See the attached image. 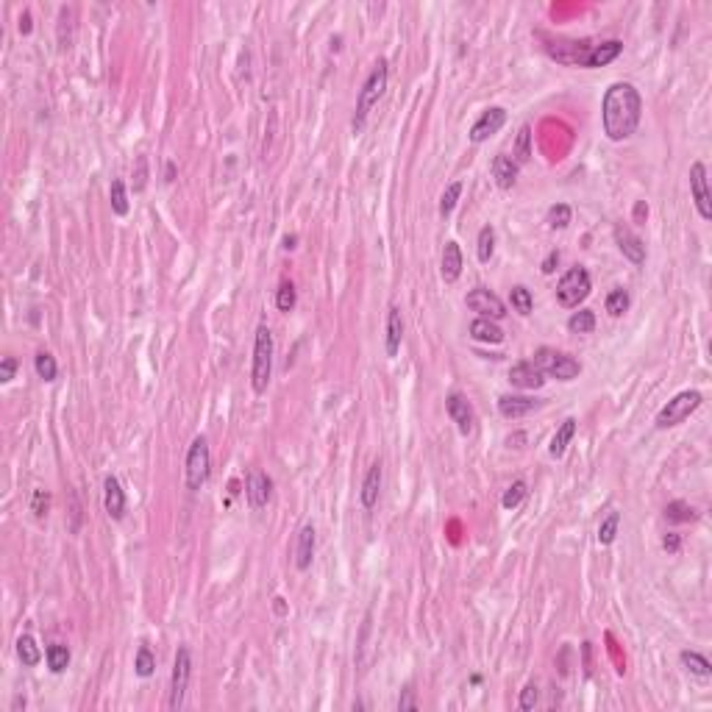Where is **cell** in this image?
Wrapping results in <instances>:
<instances>
[{
    "label": "cell",
    "mask_w": 712,
    "mask_h": 712,
    "mask_svg": "<svg viewBox=\"0 0 712 712\" xmlns=\"http://www.w3.org/2000/svg\"><path fill=\"white\" fill-rule=\"evenodd\" d=\"M537 696H540V693H537V685H534V682H529V685L520 690V702H517V707H520L523 712L534 710V704H537Z\"/></svg>",
    "instance_id": "7bdbcfd3"
},
{
    "label": "cell",
    "mask_w": 712,
    "mask_h": 712,
    "mask_svg": "<svg viewBox=\"0 0 712 712\" xmlns=\"http://www.w3.org/2000/svg\"><path fill=\"white\" fill-rule=\"evenodd\" d=\"M275 612H284V598H275Z\"/></svg>",
    "instance_id": "9f6ffc18"
},
{
    "label": "cell",
    "mask_w": 712,
    "mask_h": 712,
    "mask_svg": "<svg viewBox=\"0 0 712 712\" xmlns=\"http://www.w3.org/2000/svg\"><path fill=\"white\" fill-rule=\"evenodd\" d=\"M618 526H621V512H609L601 526H598V543L601 545H612L615 537H618Z\"/></svg>",
    "instance_id": "1f68e13d"
},
{
    "label": "cell",
    "mask_w": 712,
    "mask_h": 712,
    "mask_svg": "<svg viewBox=\"0 0 712 712\" xmlns=\"http://www.w3.org/2000/svg\"><path fill=\"white\" fill-rule=\"evenodd\" d=\"M145 181H148V159L139 156L137 159V181H134V192H142L145 190Z\"/></svg>",
    "instance_id": "f6af8a7d"
},
{
    "label": "cell",
    "mask_w": 712,
    "mask_h": 712,
    "mask_svg": "<svg viewBox=\"0 0 712 712\" xmlns=\"http://www.w3.org/2000/svg\"><path fill=\"white\" fill-rule=\"evenodd\" d=\"M20 31H22V33H31V11H22V17H20Z\"/></svg>",
    "instance_id": "816d5d0a"
},
{
    "label": "cell",
    "mask_w": 712,
    "mask_h": 712,
    "mask_svg": "<svg viewBox=\"0 0 712 712\" xmlns=\"http://www.w3.org/2000/svg\"><path fill=\"white\" fill-rule=\"evenodd\" d=\"M662 545H665V551L676 554V551H679V534H668V537L662 540Z\"/></svg>",
    "instance_id": "f907efd6"
},
{
    "label": "cell",
    "mask_w": 712,
    "mask_h": 712,
    "mask_svg": "<svg viewBox=\"0 0 712 712\" xmlns=\"http://www.w3.org/2000/svg\"><path fill=\"white\" fill-rule=\"evenodd\" d=\"M270 379H273V334L267 326H259L256 342H253V365H250L253 393H264Z\"/></svg>",
    "instance_id": "3957f363"
},
{
    "label": "cell",
    "mask_w": 712,
    "mask_h": 712,
    "mask_svg": "<svg viewBox=\"0 0 712 712\" xmlns=\"http://www.w3.org/2000/svg\"><path fill=\"white\" fill-rule=\"evenodd\" d=\"M14 373H17V359L14 356H3V362H0V381L8 384L14 379Z\"/></svg>",
    "instance_id": "bcb514c9"
},
{
    "label": "cell",
    "mask_w": 712,
    "mask_h": 712,
    "mask_svg": "<svg viewBox=\"0 0 712 712\" xmlns=\"http://www.w3.org/2000/svg\"><path fill=\"white\" fill-rule=\"evenodd\" d=\"M506 123V109H501V106H490V109H484L481 112V117L474 123V128H471V142H484V139H490L492 134H498L501 131V126Z\"/></svg>",
    "instance_id": "7c38bea8"
},
{
    "label": "cell",
    "mask_w": 712,
    "mask_h": 712,
    "mask_svg": "<svg viewBox=\"0 0 712 712\" xmlns=\"http://www.w3.org/2000/svg\"><path fill=\"white\" fill-rule=\"evenodd\" d=\"M568 328H570L573 334H590V331L596 328V315H593L590 309L573 312V315L568 317Z\"/></svg>",
    "instance_id": "f546056e"
},
{
    "label": "cell",
    "mask_w": 712,
    "mask_h": 712,
    "mask_svg": "<svg viewBox=\"0 0 712 712\" xmlns=\"http://www.w3.org/2000/svg\"><path fill=\"white\" fill-rule=\"evenodd\" d=\"M665 517L671 523H690V520H696V509L685 501H674V503L665 506Z\"/></svg>",
    "instance_id": "e575fe53"
},
{
    "label": "cell",
    "mask_w": 712,
    "mask_h": 712,
    "mask_svg": "<svg viewBox=\"0 0 712 712\" xmlns=\"http://www.w3.org/2000/svg\"><path fill=\"white\" fill-rule=\"evenodd\" d=\"M690 192L696 201V209L704 220H712V198H710V184H707V167L702 162H693L690 167Z\"/></svg>",
    "instance_id": "30bf717a"
},
{
    "label": "cell",
    "mask_w": 712,
    "mask_h": 712,
    "mask_svg": "<svg viewBox=\"0 0 712 712\" xmlns=\"http://www.w3.org/2000/svg\"><path fill=\"white\" fill-rule=\"evenodd\" d=\"M471 337H474L476 342H490V345L503 342L501 326H495V320H487V317H476L474 323H471Z\"/></svg>",
    "instance_id": "cb8c5ba5"
},
{
    "label": "cell",
    "mask_w": 712,
    "mask_h": 712,
    "mask_svg": "<svg viewBox=\"0 0 712 712\" xmlns=\"http://www.w3.org/2000/svg\"><path fill=\"white\" fill-rule=\"evenodd\" d=\"M103 506H106V515L112 520H123L126 515V492L120 487V481L114 476H106L103 481Z\"/></svg>",
    "instance_id": "5bb4252c"
},
{
    "label": "cell",
    "mask_w": 712,
    "mask_h": 712,
    "mask_svg": "<svg viewBox=\"0 0 712 712\" xmlns=\"http://www.w3.org/2000/svg\"><path fill=\"white\" fill-rule=\"evenodd\" d=\"M245 495H248L250 509H256V512L264 509L267 501H270V495H273V481H270V476L262 474V471H250L248 484H245Z\"/></svg>",
    "instance_id": "4fadbf2b"
},
{
    "label": "cell",
    "mask_w": 712,
    "mask_h": 712,
    "mask_svg": "<svg viewBox=\"0 0 712 712\" xmlns=\"http://www.w3.org/2000/svg\"><path fill=\"white\" fill-rule=\"evenodd\" d=\"M387 75H390V70H387V59H379V61L373 64L370 75L365 78L362 89H359L356 114H354V134L365 128V120H368L370 109H373V106L379 103V98L384 95V89H387Z\"/></svg>",
    "instance_id": "7a4b0ae2"
},
{
    "label": "cell",
    "mask_w": 712,
    "mask_h": 712,
    "mask_svg": "<svg viewBox=\"0 0 712 712\" xmlns=\"http://www.w3.org/2000/svg\"><path fill=\"white\" fill-rule=\"evenodd\" d=\"M381 462H373L370 465V471L365 476V481H362V506L365 509H373L376 503H379V492H381Z\"/></svg>",
    "instance_id": "7402d4cb"
},
{
    "label": "cell",
    "mask_w": 712,
    "mask_h": 712,
    "mask_svg": "<svg viewBox=\"0 0 712 712\" xmlns=\"http://www.w3.org/2000/svg\"><path fill=\"white\" fill-rule=\"evenodd\" d=\"M509 381L512 387L517 390H540L545 384V376L534 368V362H517L512 370H509Z\"/></svg>",
    "instance_id": "9a60e30c"
},
{
    "label": "cell",
    "mask_w": 712,
    "mask_h": 712,
    "mask_svg": "<svg viewBox=\"0 0 712 712\" xmlns=\"http://www.w3.org/2000/svg\"><path fill=\"white\" fill-rule=\"evenodd\" d=\"M526 492H529V487H526V481H512L509 487H506V492H503V498H501V506L503 509H515V506H520V501L526 498Z\"/></svg>",
    "instance_id": "f35d334b"
},
{
    "label": "cell",
    "mask_w": 712,
    "mask_h": 712,
    "mask_svg": "<svg viewBox=\"0 0 712 712\" xmlns=\"http://www.w3.org/2000/svg\"><path fill=\"white\" fill-rule=\"evenodd\" d=\"M646 218H649V206H646V201H637V204H635V220L643 223Z\"/></svg>",
    "instance_id": "681fc988"
},
{
    "label": "cell",
    "mask_w": 712,
    "mask_h": 712,
    "mask_svg": "<svg viewBox=\"0 0 712 712\" xmlns=\"http://www.w3.org/2000/svg\"><path fill=\"white\" fill-rule=\"evenodd\" d=\"M556 264H559V253L556 250H551L548 256H545V262H543V273L548 275V273H554L556 270Z\"/></svg>",
    "instance_id": "c3c4849f"
},
{
    "label": "cell",
    "mask_w": 712,
    "mask_h": 712,
    "mask_svg": "<svg viewBox=\"0 0 712 712\" xmlns=\"http://www.w3.org/2000/svg\"><path fill=\"white\" fill-rule=\"evenodd\" d=\"M298 303V292H295V284L292 281H281L278 289H275V306L281 312H292Z\"/></svg>",
    "instance_id": "836d02e7"
},
{
    "label": "cell",
    "mask_w": 712,
    "mask_h": 712,
    "mask_svg": "<svg viewBox=\"0 0 712 712\" xmlns=\"http://www.w3.org/2000/svg\"><path fill=\"white\" fill-rule=\"evenodd\" d=\"M315 559V526L306 523L298 531V545H295V568L298 570H309Z\"/></svg>",
    "instance_id": "d6986e66"
},
{
    "label": "cell",
    "mask_w": 712,
    "mask_h": 712,
    "mask_svg": "<svg viewBox=\"0 0 712 712\" xmlns=\"http://www.w3.org/2000/svg\"><path fill=\"white\" fill-rule=\"evenodd\" d=\"M615 242H618L621 253H623L629 262H635V264H643V262H646V245H643V239L637 237L635 232H629L626 226H618V229H615Z\"/></svg>",
    "instance_id": "ac0fdd59"
},
{
    "label": "cell",
    "mask_w": 712,
    "mask_h": 712,
    "mask_svg": "<svg viewBox=\"0 0 712 712\" xmlns=\"http://www.w3.org/2000/svg\"><path fill=\"white\" fill-rule=\"evenodd\" d=\"M517 167H520V165H517L512 156L498 153L495 162H492V179H495V184H498L501 190H512V187L517 184Z\"/></svg>",
    "instance_id": "ffe728a7"
},
{
    "label": "cell",
    "mask_w": 712,
    "mask_h": 712,
    "mask_svg": "<svg viewBox=\"0 0 712 712\" xmlns=\"http://www.w3.org/2000/svg\"><path fill=\"white\" fill-rule=\"evenodd\" d=\"M534 368L543 376H551V379H559V381H573L582 373V365L573 356H568L562 351H554V348H540L534 354Z\"/></svg>",
    "instance_id": "277c9868"
},
{
    "label": "cell",
    "mask_w": 712,
    "mask_h": 712,
    "mask_svg": "<svg viewBox=\"0 0 712 712\" xmlns=\"http://www.w3.org/2000/svg\"><path fill=\"white\" fill-rule=\"evenodd\" d=\"M47 506H50V495H47L45 490H36V492H33V501H31L33 515H36V517H45V515H47Z\"/></svg>",
    "instance_id": "ee69618b"
},
{
    "label": "cell",
    "mask_w": 712,
    "mask_h": 712,
    "mask_svg": "<svg viewBox=\"0 0 712 712\" xmlns=\"http://www.w3.org/2000/svg\"><path fill=\"white\" fill-rule=\"evenodd\" d=\"M209 471H212V451H209V440L206 437H195L190 451H187V468H184V478L187 487L192 492H198L206 481H209Z\"/></svg>",
    "instance_id": "5b68a950"
},
{
    "label": "cell",
    "mask_w": 712,
    "mask_h": 712,
    "mask_svg": "<svg viewBox=\"0 0 712 712\" xmlns=\"http://www.w3.org/2000/svg\"><path fill=\"white\" fill-rule=\"evenodd\" d=\"M540 407V401L529 398V395H501L498 398V412L506 418V421H517L529 412H534Z\"/></svg>",
    "instance_id": "e0dca14e"
},
{
    "label": "cell",
    "mask_w": 712,
    "mask_h": 712,
    "mask_svg": "<svg viewBox=\"0 0 712 712\" xmlns=\"http://www.w3.org/2000/svg\"><path fill=\"white\" fill-rule=\"evenodd\" d=\"M45 660H47V668L53 674H64L67 665H70V649L64 643H50L47 651H45Z\"/></svg>",
    "instance_id": "484cf974"
},
{
    "label": "cell",
    "mask_w": 712,
    "mask_h": 712,
    "mask_svg": "<svg viewBox=\"0 0 712 712\" xmlns=\"http://www.w3.org/2000/svg\"><path fill=\"white\" fill-rule=\"evenodd\" d=\"M682 665H685L693 676H699V679H710L712 676L710 660L702 657V654H696V651H682Z\"/></svg>",
    "instance_id": "83f0119b"
},
{
    "label": "cell",
    "mask_w": 712,
    "mask_h": 712,
    "mask_svg": "<svg viewBox=\"0 0 712 712\" xmlns=\"http://www.w3.org/2000/svg\"><path fill=\"white\" fill-rule=\"evenodd\" d=\"M398 710L401 712L418 710V702H415V690H412V688H407V690H404V696L398 699Z\"/></svg>",
    "instance_id": "7dc6e473"
},
{
    "label": "cell",
    "mask_w": 712,
    "mask_h": 712,
    "mask_svg": "<svg viewBox=\"0 0 712 712\" xmlns=\"http://www.w3.org/2000/svg\"><path fill=\"white\" fill-rule=\"evenodd\" d=\"M465 303L478 312L481 317H487V320H501L503 315H506V306H503V301L495 295V292H490L487 287H476L468 292V298H465Z\"/></svg>",
    "instance_id": "9c48e42d"
},
{
    "label": "cell",
    "mask_w": 712,
    "mask_h": 712,
    "mask_svg": "<svg viewBox=\"0 0 712 712\" xmlns=\"http://www.w3.org/2000/svg\"><path fill=\"white\" fill-rule=\"evenodd\" d=\"M165 181H176V165L173 162L165 165Z\"/></svg>",
    "instance_id": "db71d44e"
},
{
    "label": "cell",
    "mask_w": 712,
    "mask_h": 712,
    "mask_svg": "<svg viewBox=\"0 0 712 712\" xmlns=\"http://www.w3.org/2000/svg\"><path fill=\"white\" fill-rule=\"evenodd\" d=\"M587 295H590V273H587L584 267H570V270L559 278V284H556V298H559V303L568 306V309L579 306Z\"/></svg>",
    "instance_id": "ba28073f"
},
{
    "label": "cell",
    "mask_w": 712,
    "mask_h": 712,
    "mask_svg": "<svg viewBox=\"0 0 712 712\" xmlns=\"http://www.w3.org/2000/svg\"><path fill=\"white\" fill-rule=\"evenodd\" d=\"M401 340H404V320H401V312L393 306L390 315H387V334H384V351L387 356H395L401 351Z\"/></svg>",
    "instance_id": "603a6c76"
},
{
    "label": "cell",
    "mask_w": 712,
    "mask_h": 712,
    "mask_svg": "<svg viewBox=\"0 0 712 712\" xmlns=\"http://www.w3.org/2000/svg\"><path fill=\"white\" fill-rule=\"evenodd\" d=\"M33 368H36V376H39L42 381H53L56 373H59V365H56V359H53L47 351H39V354L33 356Z\"/></svg>",
    "instance_id": "4dcf8cb0"
},
{
    "label": "cell",
    "mask_w": 712,
    "mask_h": 712,
    "mask_svg": "<svg viewBox=\"0 0 712 712\" xmlns=\"http://www.w3.org/2000/svg\"><path fill=\"white\" fill-rule=\"evenodd\" d=\"M702 393L699 390H685L679 395H674L657 415V429H674L679 423H685L699 407H702Z\"/></svg>",
    "instance_id": "8992f818"
},
{
    "label": "cell",
    "mask_w": 712,
    "mask_h": 712,
    "mask_svg": "<svg viewBox=\"0 0 712 712\" xmlns=\"http://www.w3.org/2000/svg\"><path fill=\"white\" fill-rule=\"evenodd\" d=\"M623 50V42L621 39H607V42H598V45H590V53L584 59V67L593 70V67H604L609 61H615Z\"/></svg>",
    "instance_id": "2e32d148"
},
{
    "label": "cell",
    "mask_w": 712,
    "mask_h": 712,
    "mask_svg": "<svg viewBox=\"0 0 712 712\" xmlns=\"http://www.w3.org/2000/svg\"><path fill=\"white\" fill-rule=\"evenodd\" d=\"M629 303H632L629 292L618 287V289H612V292L607 295V303H604V306H607V312H609L612 317H621V315H623V312L629 309Z\"/></svg>",
    "instance_id": "74e56055"
},
{
    "label": "cell",
    "mask_w": 712,
    "mask_h": 712,
    "mask_svg": "<svg viewBox=\"0 0 712 712\" xmlns=\"http://www.w3.org/2000/svg\"><path fill=\"white\" fill-rule=\"evenodd\" d=\"M109 198H112V212L114 215H128V192H126V184L120 179L112 181V190H109Z\"/></svg>",
    "instance_id": "d6a6232c"
},
{
    "label": "cell",
    "mask_w": 712,
    "mask_h": 712,
    "mask_svg": "<svg viewBox=\"0 0 712 712\" xmlns=\"http://www.w3.org/2000/svg\"><path fill=\"white\" fill-rule=\"evenodd\" d=\"M295 242H298L295 234H287V237H284V248H287V250H292V248H295Z\"/></svg>",
    "instance_id": "11a10c76"
},
{
    "label": "cell",
    "mask_w": 712,
    "mask_h": 712,
    "mask_svg": "<svg viewBox=\"0 0 712 712\" xmlns=\"http://www.w3.org/2000/svg\"><path fill=\"white\" fill-rule=\"evenodd\" d=\"M17 657H20V662L28 665V668L39 665L42 651H39V646H36V640H33L31 635H22V637L17 640Z\"/></svg>",
    "instance_id": "4316f807"
},
{
    "label": "cell",
    "mask_w": 712,
    "mask_h": 712,
    "mask_svg": "<svg viewBox=\"0 0 712 712\" xmlns=\"http://www.w3.org/2000/svg\"><path fill=\"white\" fill-rule=\"evenodd\" d=\"M153 668H156V657H153V651H151L148 646H139L137 660H134V671H137V676L148 679V676L153 674Z\"/></svg>",
    "instance_id": "ab89813d"
},
{
    "label": "cell",
    "mask_w": 712,
    "mask_h": 712,
    "mask_svg": "<svg viewBox=\"0 0 712 712\" xmlns=\"http://www.w3.org/2000/svg\"><path fill=\"white\" fill-rule=\"evenodd\" d=\"M460 195H462V181H451V184L446 187L443 198H440V215H443V218H451V212L457 209Z\"/></svg>",
    "instance_id": "d590c367"
},
{
    "label": "cell",
    "mask_w": 712,
    "mask_h": 712,
    "mask_svg": "<svg viewBox=\"0 0 712 712\" xmlns=\"http://www.w3.org/2000/svg\"><path fill=\"white\" fill-rule=\"evenodd\" d=\"M509 301H512L515 312H520V315H531V309H534V298H531V292H529L523 284L512 287V292H509Z\"/></svg>",
    "instance_id": "8d00e7d4"
},
{
    "label": "cell",
    "mask_w": 712,
    "mask_h": 712,
    "mask_svg": "<svg viewBox=\"0 0 712 712\" xmlns=\"http://www.w3.org/2000/svg\"><path fill=\"white\" fill-rule=\"evenodd\" d=\"M576 437V421L573 418H568V421H562V426L556 429V434L551 437V446H548V454L554 457V460H559L565 451H568V446H570V440Z\"/></svg>",
    "instance_id": "d4e9b609"
},
{
    "label": "cell",
    "mask_w": 712,
    "mask_h": 712,
    "mask_svg": "<svg viewBox=\"0 0 712 712\" xmlns=\"http://www.w3.org/2000/svg\"><path fill=\"white\" fill-rule=\"evenodd\" d=\"M440 275L446 284H454L460 275H462V250L460 245L451 239L446 242V250H443V264H440Z\"/></svg>",
    "instance_id": "44dd1931"
},
{
    "label": "cell",
    "mask_w": 712,
    "mask_h": 712,
    "mask_svg": "<svg viewBox=\"0 0 712 712\" xmlns=\"http://www.w3.org/2000/svg\"><path fill=\"white\" fill-rule=\"evenodd\" d=\"M492 253H495V229H492V226H484V229L478 232L476 256H478V262H481V264H487V262L492 259Z\"/></svg>",
    "instance_id": "f1b7e54d"
},
{
    "label": "cell",
    "mask_w": 712,
    "mask_h": 712,
    "mask_svg": "<svg viewBox=\"0 0 712 712\" xmlns=\"http://www.w3.org/2000/svg\"><path fill=\"white\" fill-rule=\"evenodd\" d=\"M446 409H448L451 421L457 423L460 434H465V437L474 434V423H476L474 407H471V401H468L462 393H451V395L446 398Z\"/></svg>",
    "instance_id": "8fae6325"
},
{
    "label": "cell",
    "mask_w": 712,
    "mask_h": 712,
    "mask_svg": "<svg viewBox=\"0 0 712 712\" xmlns=\"http://www.w3.org/2000/svg\"><path fill=\"white\" fill-rule=\"evenodd\" d=\"M570 218H573V212H570L568 204H556V206L548 209V226L551 229H568Z\"/></svg>",
    "instance_id": "b9f144b4"
},
{
    "label": "cell",
    "mask_w": 712,
    "mask_h": 712,
    "mask_svg": "<svg viewBox=\"0 0 712 712\" xmlns=\"http://www.w3.org/2000/svg\"><path fill=\"white\" fill-rule=\"evenodd\" d=\"M190 676H192V654L187 646H179L176 662H173V676H170V702H167V707L173 712H179L187 702Z\"/></svg>",
    "instance_id": "52a82bcc"
},
{
    "label": "cell",
    "mask_w": 712,
    "mask_h": 712,
    "mask_svg": "<svg viewBox=\"0 0 712 712\" xmlns=\"http://www.w3.org/2000/svg\"><path fill=\"white\" fill-rule=\"evenodd\" d=\"M529 159H531V128L523 126L520 134H517V142H515V162L523 165Z\"/></svg>",
    "instance_id": "60d3db41"
},
{
    "label": "cell",
    "mask_w": 712,
    "mask_h": 712,
    "mask_svg": "<svg viewBox=\"0 0 712 712\" xmlns=\"http://www.w3.org/2000/svg\"><path fill=\"white\" fill-rule=\"evenodd\" d=\"M640 114H643V98L635 84L618 81L604 92L601 123H604V134L612 142L629 139L640 126Z\"/></svg>",
    "instance_id": "6da1fadb"
},
{
    "label": "cell",
    "mask_w": 712,
    "mask_h": 712,
    "mask_svg": "<svg viewBox=\"0 0 712 712\" xmlns=\"http://www.w3.org/2000/svg\"><path fill=\"white\" fill-rule=\"evenodd\" d=\"M520 443H526V434H515V437H506V446H509V448H520Z\"/></svg>",
    "instance_id": "f5cc1de1"
}]
</instances>
